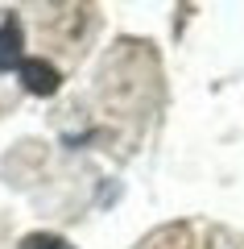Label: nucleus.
<instances>
[{"label": "nucleus", "instance_id": "obj_1", "mask_svg": "<svg viewBox=\"0 0 244 249\" xmlns=\"http://www.w3.org/2000/svg\"><path fill=\"white\" fill-rule=\"evenodd\" d=\"M21 83H25V91H33V96H54L62 83L58 67H50L46 58H25L21 62Z\"/></svg>", "mask_w": 244, "mask_h": 249}, {"label": "nucleus", "instance_id": "obj_2", "mask_svg": "<svg viewBox=\"0 0 244 249\" xmlns=\"http://www.w3.org/2000/svg\"><path fill=\"white\" fill-rule=\"evenodd\" d=\"M21 46H25V37H21V17H17V13H9V17H4V25H0V75L25 62Z\"/></svg>", "mask_w": 244, "mask_h": 249}, {"label": "nucleus", "instance_id": "obj_3", "mask_svg": "<svg viewBox=\"0 0 244 249\" xmlns=\"http://www.w3.org/2000/svg\"><path fill=\"white\" fill-rule=\"evenodd\" d=\"M141 249H195V237H191V229H186V224H170V229L153 232Z\"/></svg>", "mask_w": 244, "mask_h": 249}, {"label": "nucleus", "instance_id": "obj_4", "mask_svg": "<svg viewBox=\"0 0 244 249\" xmlns=\"http://www.w3.org/2000/svg\"><path fill=\"white\" fill-rule=\"evenodd\" d=\"M21 249H70L62 237H54V232H29L25 241H21Z\"/></svg>", "mask_w": 244, "mask_h": 249}]
</instances>
